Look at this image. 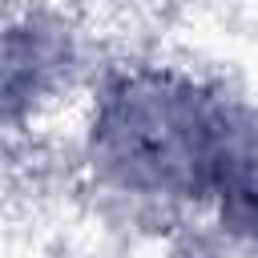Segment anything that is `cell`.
<instances>
[{
  "label": "cell",
  "mask_w": 258,
  "mask_h": 258,
  "mask_svg": "<svg viewBox=\"0 0 258 258\" xmlns=\"http://www.w3.org/2000/svg\"><path fill=\"white\" fill-rule=\"evenodd\" d=\"M77 145L89 194L165 234L258 177V105L189 64H105L85 89Z\"/></svg>",
  "instance_id": "6da1fadb"
}]
</instances>
